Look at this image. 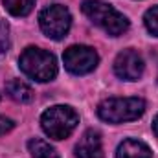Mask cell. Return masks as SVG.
I'll return each mask as SVG.
<instances>
[{"instance_id": "obj_9", "label": "cell", "mask_w": 158, "mask_h": 158, "mask_svg": "<svg viewBox=\"0 0 158 158\" xmlns=\"http://www.w3.org/2000/svg\"><path fill=\"white\" fill-rule=\"evenodd\" d=\"M116 158H153V153L140 140H125L119 143Z\"/></svg>"}, {"instance_id": "obj_2", "label": "cell", "mask_w": 158, "mask_h": 158, "mask_svg": "<svg viewBox=\"0 0 158 158\" xmlns=\"http://www.w3.org/2000/svg\"><path fill=\"white\" fill-rule=\"evenodd\" d=\"M19 64H20V70L28 76V77L40 81V83H46V81H52V79L57 76V61L55 57L46 52V50H40V48H26L19 59Z\"/></svg>"}, {"instance_id": "obj_15", "label": "cell", "mask_w": 158, "mask_h": 158, "mask_svg": "<svg viewBox=\"0 0 158 158\" xmlns=\"http://www.w3.org/2000/svg\"><path fill=\"white\" fill-rule=\"evenodd\" d=\"M13 127H15V123H13L11 119H9V118H4V116H0V134H6V132H9Z\"/></svg>"}, {"instance_id": "obj_3", "label": "cell", "mask_w": 158, "mask_h": 158, "mask_svg": "<svg viewBox=\"0 0 158 158\" xmlns=\"http://www.w3.org/2000/svg\"><path fill=\"white\" fill-rule=\"evenodd\" d=\"M145 112V101L140 98H112L98 107V116L109 123L138 119Z\"/></svg>"}, {"instance_id": "obj_12", "label": "cell", "mask_w": 158, "mask_h": 158, "mask_svg": "<svg viewBox=\"0 0 158 158\" xmlns=\"http://www.w3.org/2000/svg\"><path fill=\"white\" fill-rule=\"evenodd\" d=\"M4 6L13 17H26L33 9L35 0H4Z\"/></svg>"}, {"instance_id": "obj_1", "label": "cell", "mask_w": 158, "mask_h": 158, "mask_svg": "<svg viewBox=\"0 0 158 158\" xmlns=\"http://www.w3.org/2000/svg\"><path fill=\"white\" fill-rule=\"evenodd\" d=\"M81 9L96 26H99L103 31H107L112 37H118L129 30V20L112 6L101 0H85L81 4Z\"/></svg>"}, {"instance_id": "obj_11", "label": "cell", "mask_w": 158, "mask_h": 158, "mask_svg": "<svg viewBox=\"0 0 158 158\" xmlns=\"http://www.w3.org/2000/svg\"><path fill=\"white\" fill-rule=\"evenodd\" d=\"M28 149H30V153H31L33 158H59L57 151H55L48 142H44V140H40V138L30 140Z\"/></svg>"}, {"instance_id": "obj_7", "label": "cell", "mask_w": 158, "mask_h": 158, "mask_svg": "<svg viewBox=\"0 0 158 158\" xmlns=\"http://www.w3.org/2000/svg\"><path fill=\"white\" fill-rule=\"evenodd\" d=\"M114 72L125 81H136L143 74V59L134 50H123L114 61Z\"/></svg>"}, {"instance_id": "obj_14", "label": "cell", "mask_w": 158, "mask_h": 158, "mask_svg": "<svg viewBox=\"0 0 158 158\" xmlns=\"http://www.w3.org/2000/svg\"><path fill=\"white\" fill-rule=\"evenodd\" d=\"M9 50V26L0 19V55Z\"/></svg>"}, {"instance_id": "obj_16", "label": "cell", "mask_w": 158, "mask_h": 158, "mask_svg": "<svg viewBox=\"0 0 158 158\" xmlns=\"http://www.w3.org/2000/svg\"><path fill=\"white\" fill-rule=\"evenodd\" d=\"M153 131H155V134L158 136V116L155 118V121H153Z\"/></svg>"}, {"instance_id": "obj_5", "label": "cell", "mask_w": 158, "mask_h": 158, "mask_svg": "<svg viewBox=\"0 0 158 158\" xmlns=\"http://www.w3.org/2000/svg\"><path fill=\"white\" fill-rule=\"evenodd\" d=\"M40 22V30L44 31V35H48L50 39H63L68 30H70V24H72V17H70V11L61 6V4H53L50 7H46L39 17Z\"/></svg>"}, {"instance_id": "obj_10", "label": "cell", "mask_w": 158, "mask_h": 158, "mask_svg": "<svg viewBox=\"0 0 158 158\" xmlns=\"http://www.w3.org/2000/svg\"><path fill=\"white\" fill-rule=\"evenodd\" d=\"M6 90L9 94L11 99L19 101V103H30L33 99V90L30 85H26L24 81L20 79H11L7 85H6Z\"/></svg>"}, {"instance_id": "obj_8", "label": "cell", "mask_w": 158, "mask_h": 158, "mask_svg": "<svg viewBox=\"0 0 158 158\" xmlns=\"http://www.w3.org/2000/svg\"><path fill=\"white\" fill-rule=\"evenodd\" d=\"M76 156L77 158H103V145H101V136L98 131L88 129L79 143L76 145Z\"/></svg>"}, {"instance_id": "obj_4", "label": "cell", "mask_w": 158, "mask_h": 158, "mask_svg": "<svg viewBox=\"0 0 158 158\" xmlns=\"http://www.w3.org/2000/svg\"><path fill=\"white\" fill-rule=\"evenodd\" d=\"M77 123L79 118L76 114V110L72 107H66V105H55V107L48 109L40 118L42 131L53 140L68 138Z\"/></svg>"}, {"instance_id": "obj_13", "label": "cell", "mask_w": 158, "mask_h": 158, "mask_svg": "<svg viewBox=\"0 0 158 158\" xmlns=\"http://www.w3.org/2000/svg\"><path fill=\"white\" fill-rule=\"evenodd\" d=\"M143 20H145V26H147V30H149L153 35H156V37H158V6L151 7V9L145 13Z\"/></svg>"}, {"instance_id": "obj_6", "label": "cell", "mask_w": 158, "mask_h": 158, "mask_svg": "<svg viewBox=\"0 0 158 158\" xmlns=\"http://www.w3.org/2000/svg\"><path fill=\"white\" fill-rule=\"evenodd\" d=\"M63 61H64V66L68 72L81 76V74H88L96 68L99 57L96 53L94 48L90 46H70L64 55H63Z\"/></svg>"}]
</instances>
